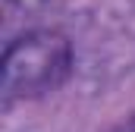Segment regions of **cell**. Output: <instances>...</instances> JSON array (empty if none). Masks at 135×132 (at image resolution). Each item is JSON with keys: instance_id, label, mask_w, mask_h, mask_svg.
Segmentation results:
<instances>
[{"instance_id": "cell-2", "label": "cell", "mask_w": 135, "mask_h": 132, "mask_svg": "<svg viewBox=\"0 0 135 132\" xmlns=\"http://www.w3.org/2000/svg\"><path fill=\"white\" fill-rule=\"evenodd\" d=\"M113 132H135V116H129L126 123H119V126H116Z\"/></svg>"}, {"instance_id": "cell-1", "label": "cell", "mask_w": 135, "mask_h": 132, "mask_svg": "<svg viewBox=\"0 0 135 132\" xmlns=\"http://www.w3.org/2000/svg\"><path fill=\"white\" fill-rule=\"evenodd\" d=\"M72 72V44L66 35L38 29L9 41L0 63V95L3 104L41 98L57 91Z\"/></svg>"}]
</instances>
